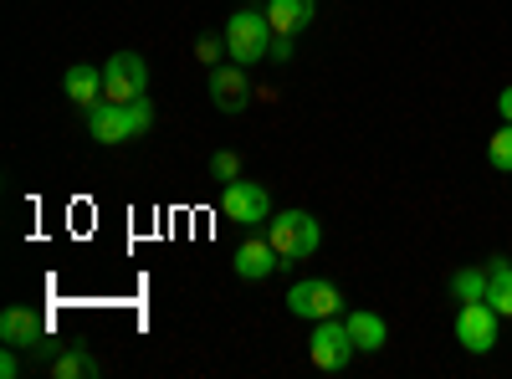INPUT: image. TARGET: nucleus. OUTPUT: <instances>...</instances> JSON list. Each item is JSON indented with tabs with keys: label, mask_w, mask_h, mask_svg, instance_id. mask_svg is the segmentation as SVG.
<instances>
[{
	"label": "nucleus",
	"mask_w": 512,
	"mask_h": 379,
	"mask_svg": "<svg viewBox=\"0 0 512 379\" xmlns=\"http://www.w3.org/2000/svg\"><path fill=\"white\" fill-rule=\"evenodd\" d=\"M267 236H272V246H277L282 267L308 262L313 251L323 246V226H318L313 210H277V216L267 221Z\"/></svg>",
	"instance_id": "1"
},
{
	"label": "nucleus",
	"mask_w": 512,
	"mask_h": 379,
	"mask_svg": "<svg viewBox=\"0 0 512 379\" xmlns=\"http://www.w3.org/2000/svg\"><path fill=\"white\" fill-rule=\"evenodd\" d=\"M272 21H267V11H251V6H241L231 21H226V57H236L241 67H251V62H272Z\"/></svg>",
	"instance_id": "2"
},
{
	"label": "nucleus",
	"mask_w": 512,
	"mask_h": 379,
	"mask_svg": "<svg viewBox=\"0 0 512 379\" xmlns=\"http://www.w3.org/2000/svg\"><path fill=\"white\" fill-rule=\"evenodd\" d=\"M103 98L108 103H139V98H149V62L139 52H113L103 62Z\"/></svg>",
	"instance_id": "3"
},
{
	"label": "nucleus",
	"mask_w": 512,
	"mask_h": 379,
	"mask_svg": "<svg viewBox=\"0 0 512 379\" xmlns=\"http://www.w3.org/2000/svg\"><path fill=\"white\" fill-rule=\"evenodd\" d=\"M354 354H359V344H354V333H349V323H344V318H323V323H313L308 359H313L323 374L349 369V359H354Z\"/></svg>",
	"instance_id": "4"
},
{
	"label": "nucleus",
	"mask_w": 512,
	"mask_h": 379,
	"mask_svg": "<svg viewBox=\"0 0 512 379\" xmlns=\"http://www.w3.org/2000/svg\"><path fill=\"white\" fill-rule=\"evenodd\" d=\"M497 323H502V313L487 303V298H477V303H461L456 308V344L466 349V354H492L497 349Z\"/></svg>",
	"instance_id": "5"
},
{
	"label": "nucleus",
	"mask_w": 512,
	"mask_h": 379,
	"mask_svg": "<svg viewBox=\"0 0 512 379\" xmlns=\"http://www.w3.org/2000/svg\"><path fill=\"white\" fill-rule=\"evenodd\" d=\"M287 308L297 318H308V323H323V318L344 313V292H338V282H328V277H308V282L287 287Z\"/></svg>",
	"instance_id": "6"
},
{
	"label": "nucleus",
	"mask_w": 512,
	"mask_h": 379,
	"mask_svg": "<svg viewBox=\"0 0 512 379\" xmlns=\"http://www.w3.org/2000/svg\"><path fill=\"white\" fill-rule=\"evenodd\" d=\"M221 216L236 221V226H267V221H272V195H267V185L231 180V185L221 190Z\"/></svg>",
	"instance_id": "7"
},
{
	"label": "nucleus",
	"mask_w": 512,
	"mask_h": 379,
	"mask_svg": "<svg viewBox=\"0 0 512 379\" xmlns=\"http://www.w3.org/2000/svg\"><path fill=\"white\" fill-rule=\"evenodd\" d=\"M88 134L98 144H128V139H139V123H134V108L128 103H93L88 108Z\"/></svg>",
	"instance_id": "8"
},
{
	"label": "nucleus",
	"mask_w": 512,
	"mask_h": 379,
	"mask_svg": "<svg viewBox=\"0 0 512 379\" xmlns=\"http://www.w3.org/2000/svg\"><path fill=\"white\" fill-rule=\"evenodd\" d=\"M0 344H11L21 354H36L47 344V318L31 313V308H6L0 313Z\"/></svg>",
	"instance_id": "9"
},
{
	"label": "nucleus",
	"mask_w": 512,
	"mask_h": 379,
	"mask_svg": "<svg viewBox=\"0 0 512 379\" xmlns=\"http://www.w3.org/2000/svg\"><path fill=\"white\" fill-rule=\"evenodd\" d=\"M272 272H282V257H277L272 236H251V241L236 246V277H241V282H262V277H272Z\"/></svg>",
	"instance_id": "10"
},
{
	"label": "nucleus",
	"mask_w": 512,
	"mask_h": 379,
	"mask_svg": "<svg viewBox=\"0 0 512 379\" xmlns=\"http://www.w3.org/2000/svg\"><path fill=\"white\" fill-rule=\"evenodd\" d=\"M210 103H216L221 113H241L251 103V82L241 72V62L231 67H210Z\"/></svg>",
	"instance_id": "11"
},
{
	"label": "nucleus",
	"mask_w": 512,
	"mask_h": 379,
	"mask_svg": "<svg viewBox=\"0 0 512 379\" xmlns=\"http://www.w3.org/2000/svg\"><path fill=\"white\" fill-rule=\"evenodd\" d=\"M62 93L88 113L93 103H103V67H88V62H77V67H67V77H62Z\"/></svg>",
	"instance_id": "12"
},
{
	"label": "nucleus",
	"mask_w": 512,
	"mask_h": 379,
	"mask_svg": "<svg viewBox=\"0 0 512 379\" xmlns=\"http://www.w3.org/2000/svg\"><path fill=\"white\" fill-rule=\"evenodd\" d=\"M313 11H318V0H267V21H272L277 36L308 31L313 26Z\"/></svg>",
	"instance_id": "13"
},
{
	"label": "nucleus",
	"mask_w": 512,
	"mask_h": 379,
	"mask_svg": "<svg viewBox=\"0 0 512 379\" xmlns=\"http://www.w3.org/2000/svg\"><path fill=\"white\" fill-rule=\"evenodd\" d=\"M344 323H349V333H354L359 354H379L384 344H390V323H384L379 313H364V308H359V313H349Z\"/></svg>",
	"instance_id": "14"
},
{
	"label": "nucleus",
	"mask_w": 512,
	"mask_h": 379,
	"mask_svg": "<svg viewBox=\"0 0 512 379\" xmlns=\"http://www.w3.org/2000/svg\"><path fill=\"white\" fill-rule=\"evenodd\" d=\"M487 303H492L502 318H512V262H507V257H492V262H487Z\"/></svg>",
	"instance_id": "15"
},
{
	"label": "nucleus",
	"mask_w": 512,
	"mask_h": 379,
	"mask_svg": "<svg viewBox=\"0 0 512 379\" xmlns=\"http://www.w3.org/2000/svg\"><path fill=\"white\" fill-rule=\"evenodd\" d=\"M451 298H456V303L487 298V267H456V272H451Z\"/></svg>",
	"instance_id": "16"
},
{
	"label": "nucleus",
	"mask_w": 512,
	"mask_h": 379,
	"mask_svg": "<svg viewBox=\"0 0 512 379\" xmlns=\"http://www.w3.org/2000/svg\"><path fill=\"white\" fill-rule=\"evenodd\" d=\"M52 374H57V379H93V374H98V359H93V354L67 349V354H57V359H52Z\"/></svg>",
	"instance_id": "17"
},
{
	"label": "nucleus",
	"mask_w": 512,
	"mask_h": 379,
	"mask_svg": "<svg viewBox=\"0 0 512 379\" xmlns=\"http://www.w3.org/2000/svg\"><path fill=\"white\" fill-rule=\"evenodd\" d=\"M487 159H492V170L512 175V123H502V129L492 134V144H487Z\"/></svg>",
	"instance_id": "18"
},
{
	"label": "nucleus",
	"mask_w": 512,
	"mask_h": 379,
	"mask_svg": "<svg viewBox=\"0 0 512 379\" xmlns=\"http://www.w3.org/2000/svg\"><path fill=\"white\" fill-rule=\"evenodd\" d=\"M210 175H216L221 185H231V180H241V154H231V149H221L216 159H210Z\"/></svg>",
	"instance_id": "19"
},
{
	"label": "nucleus",
	"mask_w": 512,
	"mask_h": 379,
	"mask_svg": "<svg viewBox=\"0 0 512 379\" xmlns=\"http://www.w3.org/2000/svg\"><path fill=\"white\" fill-rule=\"evenodd\" d=\"M221 52H226V36H200V41H195V57H200L205 67H221Z\"/></svg>",
	"instance_id": "20"
},
{
	"label": "nucleus",
	"mask_w": 512,
	"mask_h": 379,
	"mask_svg": "<svg viewBox=\"0 0 512 379\" xmlns=\"http://www.w3.org/2000/svg\"><path fill=\"white\" fill-rule=\"evenodd\" d=\"M128 108H134V123H139V139L154 129V98H139V103H128Z\"/></svg>",
	"instance_id": "21"
},
{
	"label": "nucleus",
	"mask_w": 512,
	"mask_h": 379,
	"mask_svg": "<svg viewBox=\"0 0 512 379\" xmlns=\"http://www.w3.org/2000/svg\"><path fill=\"white\" fill-rule=\"evenodd\" d=\"M0 374H6V379H21V349L6 344V354H0Z\"/></svg>",
	"instance_id": "22"
},
{
	"label": "nucleus",
	"mask_w": 512,
	"mask_h": 379,
	"mask_svg": "<svg viewBox=\"0 0 512 379\" xmlns=\"http://www.w3.org/2000/svg\"><path fill=\"white\" fill-rule=\"evenodd\" d=\"M292 57V36H272V62H287Z\"/></svg>",
	"instance_id": "23"
},
{
	"label": "nucleus",
	"mask_w": 512,
	"mask_h": 379,
	"mask_svg": "<svg viewBox=\"0 0 512 379\" xmlns=\"http://www.w3.org/2000/svg\"><path fill=\"white\" fill-rule=\"evenodd\" d=\"M497 113H502V123H512V88L497 93Z\"/></svg>",
	"instance_id": "24"
}]
</instances>
